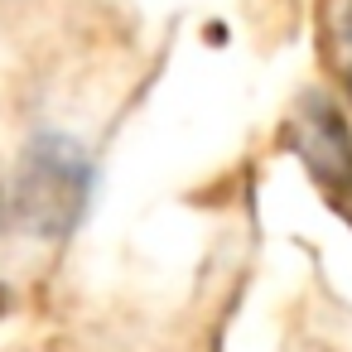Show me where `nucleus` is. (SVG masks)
I'll return each instance as SVG.
<instances>
[{
  "label": "nucleus",
  "mask_w": 352,
  "mask_h": 352,
  "mask_svg": "<svg viewBox=\"0 0 352 352\" xmlns=\"http://www.w3.org/2000/svg\"><path fill=\"white\" fill-rule=\"evenodd\" d=\"M92 198V160L73 135L44 131L25 145L15 164L10 212L15 222L39 241H63L82 222Z\"/></svg>",
  "instance_id": "f257e3e1"
},
{
  "label": "nucleus",
  "mask_w": 352,
  "mask_h": 352,
  "mask_svg": "<svg viewBox=\"0 0 352 352\" xmlns=\"http://www.w3.org/2000/svg\"><path fill=\"white\" fill-rule=\"evenodd\" d=\"M289 150L314 174V184L352 208V126L328 92H304L289 116Z\"/></svg>",
  "instance_id": "f03ea898"
},
{
  "label": "nucleus",
  "mask_w": 352,
  "mask_h": 352,
  "mask_svg": "<svg viewBox=\"0 0 352 352\" xmlns=\"http://www.w3.org/2000/svg\"><path fill=\"white\" fill-rule=\"evenodd\" d=\"M342 39L352 44V0H347V6H342Z\"/></svg>",
  "instance_id": "7ed1b4c3"
},
{
  "label": "nucleus",
  "mask_w": 352,
  "mask_h": 352,
  "mask_svg": "<svg viewBox=\"0 0 352 352\" xmlns=\"http://www.w3.org/2000/svg\"><path fill=\"white\" fill-rule=\"evenodd\" d=\"M6 309H10V289L0 285V318H6Z\"/></svg>",
  "instance_id": "20e7f679"
}]
</instances>
